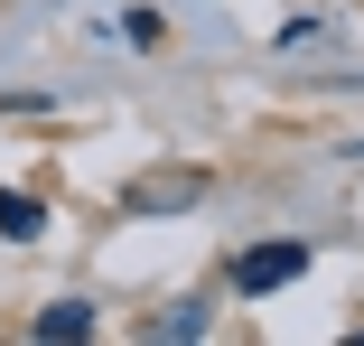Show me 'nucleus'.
<instances>
[{"mask_svg":"<svg viewBox=\"0 0 364 346\" xmlns=\"http://www.w3.org/2000/svg\"><path fill=\"white\" fill-rule=\"evenodd\" d=\"M205 196V169L187 159V169H150V178H131L122 187V216H168V206H196Z\"/></svg>","mask_w":364,"mask_h":346,"instance_id":"nucleus-1","label":"nucleus"},{"mask_svg":"<svg viewBox=\"0 0 364 346\" xmlns=\"http://www.w3.org/2000/svg\"><path fill=\"white\" fill-rule=\"evenodd\" d=\"M309 271V253L299 243H262V253H243L234 262V290H280V281H299Z\"/></svg>","mask_w":364,"mask_h":346,"instance_id":"nucleus-2","label":"nucleus"},{"mask_svg":"<svg viewBox=\"0 0 364 346\" xmlns=\"http://www.w3.org/2000/svg\"><path fill=\"white\" fill-rule=\"evenodd\" d=\"M38 225H47L38 196H0V234H38Z\"/></svg>","mask_w":364,"mask_h":346,"instance_id":"nucleus-4","label":"nucleus"},{"mask_svg":"<svg viewBox=\"0 0 364 346\" xmlns=\"http://www.w3.org/2000/svg\"><path fill=\"white\" fill-rule=\"evenodd\" d=\"M94 327V309L85 300H56V309H38V337H85Z\"/></svg>","mask_w":364,"mask_h":346,"instance_id":"nucleus-3","label":"nucleus"}]
</instances>
